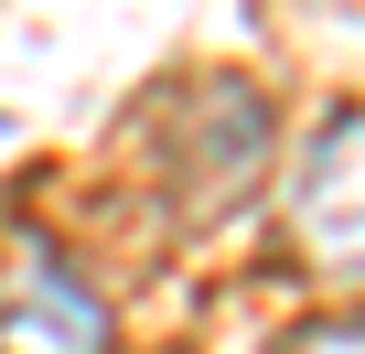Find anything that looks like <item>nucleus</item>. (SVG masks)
<instances>
[{
	"label": "nucleus",
	"mask_w": 365,
	"mask_h": 354,
	"mask_svg": "<svg viewBox=\"0 0 365 354\" xmlns=\"http://www.w3.org/2000/svg\"><path fill=\"white\" fill-rule=\"evenodd\" d=\"M279 354H365V311H322V322H301Z\"/></svg>",
	"instance_id": "7ed1b4c3"
},
{
	"label": "nucleus",
	"mask_w": 365,
	"mask_h": 354,
	"mask_svg": "<svg viewBox=\"0 0 365 354\" xmlns=\"http://www.w3.org/2000/svg\"><path fill=\"white\" fill-rule=\"evenodd\" d=\"M97 343H108V301L65 258H22L11 311H0V354H97Z\"/></svg>",
	"instance_id": "f03ea898"
},
{
	"label": "nucleus",
	"mask_w": 365,
	"mask_h": 354,
	"mask_svg": "<svg viewBox=\"0 0 365 354\" xmlns=\"http://www.w3.org/2000/svg\"><path fill=\"white\" fill-rule=\"evenodd\" d=\"M290 236L322 279H365V108L322 118L301 183H290Z\"/></svg>",
	"instance_id": "f257e3e1"
}]
</instances>
